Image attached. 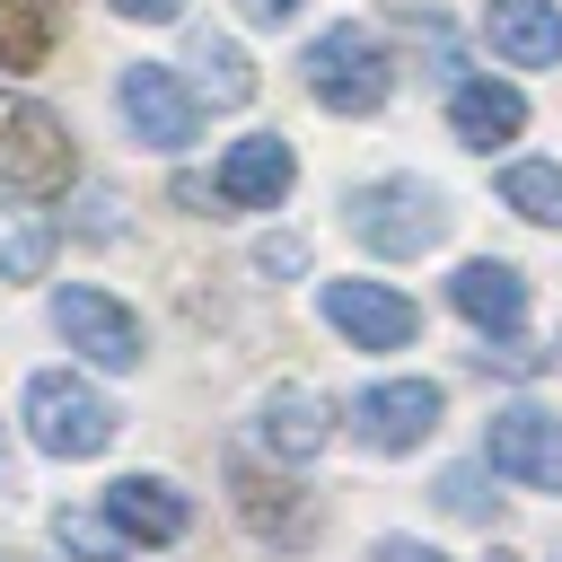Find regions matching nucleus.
Masks as SVG:
<instances>
[{
  "label": "nucleus",
  "mask_w": 562,
  "mask_h": 562,
  "mask_svg": "<svg viewBox=\"0 0 562 562\" xmlns=\"http://www.w3.org/2000/svg\"><path fill=\"white\" fill-rule=\"evenodd\" d=\"M53 544L70 562H123V536L105 518H88V509H53Z\"/></svg>",
  "instance_id": "20"
},
{
  "label": "nucleus",
  "mask_w": 562,
  "mask_h": 562,
  "mask_svg": "<svg viewBox=\"0 0 562 562\" xmlns=\"http://www.w3.org/2000/svg\"><path fill=\"white\" fill-rule=\"evenodd\" d=\"M483 35H492L501 61L553 70V61H562V0H492V9H483Z\"/></svg>",
  "instance_id": "14"
},
{
  "label": "nucleus",
  "mask_w": 562,
  "mask_h": 562,
  "mask_svg": "<svg viewBox=\"0 0 562 562\" xmlns=\"http://www.w3.org/2000/svg\"><path fill=\"white\" fill-rule=\"evenodd\" d=\"M255 439H263L281 465H299V457H316V448L334 439V422H325V404H316L307 386H272V395L255 404Z\"/></svg>",
  "instance_id": "16"
},
{
  "label": "nucleus",
  "mask_w": 562,
  "mask_h": 562,
  "mask_svg": "<svg viewBox=\"0 0 562 562\" xmlns=\"http://www.w3.org/2000/svg\"><path fill=\"white\" fill-rule=\"evenodd\" d=\"M193 70H202V97H211V105H246V97H255V61H246L228 35H202V44H193Z\"/></svg>",
  "instance_id": "19"
},
{
  "label": "nucleus",
  "mask_w": 562,
  "mask_h": 562,
  "mask_svg": "<svg viewBox=\"0 0 562 562\" xmlns=\"http://www.w3.org/2000/svg\"><path fill=\"white\" fill-rule=\"evenodd\" d=\"M501 202H509L518 220H536V228H562V167H553V158H518V167L501 176Z\"/></svg>",
  "instance_id": "18"
},
{
  "label": "nucleus",
  "mask_w": 562,
  "mask_h": 562,
  "mask_svg": "<svg viewBox=\"0 0 562 562\" xmlns=\"http://www.w3.org/2000/svg\"><path fill=\"white\" fill-rule=\"evenodd\" d=\"M114 430H123V413L88 378H70V369H35L26 378V439L44 457H105Z\"/></svg>",
  "instance_id": "4"
},
{
  "label": "nucleus",
  "mask_w": 562,
  "mask_h": 562,
  "mask_svg": "<svg viewBox=\"0 0 562 562\" xmlns=\"http://www.w3.org/2000/svg\"><path fill=\"white\" fill-rule=\"evenodd\" d=\"M439 386L430 378H386V386H360L351 395V439L360 448H378V457H404V448H422L430 430H439Z\"/></svg>",
  "instance_id": "6"
},
{
  "label": "nucleus",
  "mask_w": 562,
  "mask_h": 562,
  "mask_svg": "<svg viewBox=\"0 0 562 562\" xmlns=\"http://www.w3.org/2000/svg\"><path fill=\"white\" fill-rule=\"evenodd\" d=\"M0 562H44V553H18V544H0Z\"/></svg>",
  "instance_id": "28"
},
{
  "label": "nucleus",
  "mask_w": 562,
  "mask_h": 562,
  "mask_svg": "<svg viewBox=\"0 0 562 562\" xmlns=\"http://www.w3.org/2000/svg\"><path fill=\"white\" fill-rule=\"evenodd\" d=\"M299 263H307L299 237H272V246H263V272H299Z\"/></svg>",
  "instance_id": "25"
},
{
  "label": "nucleus",
  "mask_w": 562,
  "mask_h": 562,
  "mask_svg": "<svg viewBox=\"0 0 562 562\" xmlns=\"http://www.w3.org/2000/svg\"><path fill=\"white\" fill-rule=\"evenodd\" d=\"M351 237L369 246V255H430L439 237H448V202L422 184V176H369V184H351Z\"/></svg>",
  "instance_id": "2"
},
{
  "label": "nucleus",
  "mask_w": 562,
  "mask_h": 562,
  "mask_svg": "<svg viewBox=\"0 0 562 562\" xmlns=\"http://www.w3.org/2000/svg\"><path fill=\"white\" fill-rule=\"evenodd\" d=\"M290 176H299V158H290V140L281 132H246L228 158H220V176H211V193L228 202V211H272L281 193H290Z\"/></svg>",
  "instance_id": "12"
},
{
  "label": "nucleus",
  "mask_w": 562,
  "mask_h": 562,
  "mask_svg": "<svg viewBox=\"0 0 562 562\" xmlns=\"http://www.w3.org/2000/svg\"><path fill=\"white\" fill-rule=\"evenodd\" d=\"M369 562H448V553H439V544H413V536H378Z\"/></svg>",
  "instance_id": "23"
},
{
  "label": "nucleus",
  "mask_w": 562,
  "mask_h": 562,
  "mask_svg": "<svg viewBox=\"0 0 562 562\" xmlns=\"http://www.w3.org/2000/svg\"><path fill=\"white\" fill-rule=\"evenodd\" d=\"M448 299H457V316H465L474 334H501V342H518V316H527V281H518V263H492V255H474V263H457Z\"/></svg>",
  "instance_id": "13"
},
{
  "label": "nucleus",
  "mask_w": 562,
  "mask_h": 562,
  "mask_svg": "<svg viewBox=\"0 0 562 562\" xmlns=\"http://www.w3.org/2000/svg\"><path fill=\"white\" fill-rule=\"evenodd\" d=\"M237 9H246V18H255V26H281V18H299V9H307V0H237Z\"/></svg>",
  "instance_id": "26"
},
{
  "label": "nucleus",
  "mask_w": 562,
  "mask_h": 562,
  "mask_svg": "<svg viewBox=\"0 0 562 562\" xmlns=\"http://www.w3.org/2000/svg\"><path fill=\"white\" fill-rule=\"evenodd\" d=\"M105 527L123 544H176L193 527V501L167 474H123V483H105Z\"/></svg>",
  "instance_id": "11"
},
{
  "label": "nucleus",
  "mask_w": 562,
  "mask_h": 562,
  "mask_svg": "<svg viewBox=\"0 0 562 562\" xmlns=\"http://www.w3.org/2000/svg\"><path fill=\"white\" fill-rule=\"evenodd\" d=\"M114 105H123L132 140H149V149H184V140L202 132V97H193L167 61H132L123 88H114Z\"/></svg>",
  "instance_id": "7"
},
{
  "label": "nucleus",
  "mask_w": 562,
  "mask_h": 562,
  "mask_svg": "<svg viewBox=\"0 0 562 562\" xmlns=\"http://www.w3.org/2000/svg\"><path fill=\"white\" fill-rule=\"evenodd\" d=\"M492 501H501V492L483 483V465H448V474H439V509H448V518H492Z\"/></svg>",
  "instance_id": "21"
},
{
  "label": "nucleus",
  "mask_w": 562,
  "mask_h": 562,
  "mask_svg": "<svg viewBox=\"0 0 562 562\" xmlns=\"http://www.w3.org/2000/svg\"><path fill=\"white\" fill-rule=\"evenodd\" d=\"M316 307H325L334 334H351V351H404L422 334V307L404 290H386V281H325Z\"/></svg>",
  "instance_id": "8"
},
{
  "label": "nucleus",
  "mask_w": 562,
  "mask_h": 562,
  "mask_svg": "<svg viewBox=\"0 0 562 562\" xmlns=\"http://www.w3.org/2000/svg\"><path fill=\"white\" fill-rule=\"evenodd\" d=\"M44 255H53V228H18V237L0 246V281H35Z\"/></svg>",
  "instance_id": "22"
},
{
  "label": "nucleus",
  "mask_w": 562,
  "mask_h": 562,
  "mask_svg": "<svg viewBox=\"0 0 562 562\" xmlns=\"http://www.w3.org/2000/svg\"><path fill=\"white\" fill-rule=\"evenodd\" d=\"M228 492H237V518L263 536V544H316V501L290 483V474H263V465H228Z\"/></svg>",
  "instance_id": "10"
},
{
  "label": "nucleus",
  "mask_w": 562,
  "mask_h": 562,
  "mask_svg": "<svg viewBox=\"0 0 562 562\" xmlns=\"http://www.w3.org/2000/svg\"><path fill=\"white\" fill-rule=\"evenodd\" d=\"M61 35V0H0V70H35Z\"/></svg>",
  "instance_id": "17"
},
{
  "label": "nucleus",
  "mask_w": 562,
  "mask_h": 562,
  "mask_svg": "<svg viewBox=\"0 0 562 562\" xmlns=\"http://www.w3.org/2000/svg\"><path fill=\"white\" fill-rule=\"evenodd\" d=\"M70 176H79L70 123L35 97H0V193L9 202H53V193H70Z\"/></svg>",
  "instance_id": "1"
},
{
  "label": "nucleus",
  "mask_w": 562,
  "mask_h": 562,
  "mask_svg": "<svg viewBox=\"0 0 562 562\" xmlns=\"http://www.w3.org/2000/svg\"><path fill=\"white\" fill-rule=\"evenodd\" d=\"M483 465L509 474V483H527V492H562V422H553L544 404H509V413H492V430H483Z\"/></svg>",
  "instance_id": "9"
},
{
  "label": "nucleus",
  "mask_w": 562,
  "mask_h": 562,
  "mask_svg": "<svg viewBox=\"0 0 562 562\" xmlns=\"http://www.w3.org/2000/svg\"><path fill=\"white\" fill-rule=\"evenodd\" d=\"M299 70H307V97H316L325 114H378L386 88H395V53H386L369 26H325V35L299 53Z\"/></svg>",
  "instance_id": "3"
},
{
  "label": "nucleus",
  "mask_w": 562,
  "mask_h": 562,
  "mask_svg": "<svg viewBox=\"0 0 562 562\" xmlns=\"http://www.w3.org/2000/svg\"><path fill=\"white\" fill-rule=\"evenodd\" d=\"M53 325L88 369H140V316L123 299H105L97 281H61L53 290Z\"/></svg>",
  "instance_id": "5"
},
{
  "label": "nucleus",
  "mask_w": 562,
  "mask_h": 562,
  "mask_svg": "<svg viewBox=\"0 0 562 562\" xmlns=\"http://www.w3.org/2000/svg\"><path fill=\"white\" fill-rule=\"evenodd\" d=\"M483 562H527V553H509V544H492V553H483Z\"/></svg>",
  "instance_id": "27"
},
{
  "label": "nucleus",
  "mask_w": 562,
  "mask_h": 562,
  "mask_svg": "<svg viewBox=\"0 0 562 562\" xmlns=\"http://www.w3.org/2000/svg\"><path fill=\"white\" fill-rule=\"evenodd\" d=\"M448 132H457L465 149H501V140L527 132V97H518L509 79H457V97H448Z\"/></svg>",
  "instance_id": "15"
},
{
  "label": "nucleus",
  "mask_w": 562,
  "mask_h": 562,
  "mask_svg": "<svg viewBox=\"0 0 562 562\" xmlns=\"http://www.w3.org/2000/svg\"><path fill=\"white\" fill-rule=\"evenodd\" d=\"M114 18H140V26H167V18H184V0H114Z\"/></svg>",
  "instance_id": "24"
}]
</instances>
